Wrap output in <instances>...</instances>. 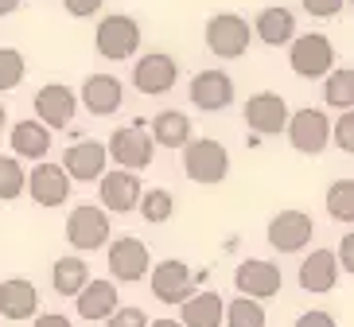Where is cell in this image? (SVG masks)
I'll return each instance as SVG.
<instances>
[{
    "instance_id": "36",
    "label": "cell",
    "mask_w": 354,
    "mask_h": 327,
    "mask_svg": "<svg viewBox=\"0 0 354 327\" xmlns=\"http://www.w3.org/2000/svg\"><path fill=\"white\" fill-rule=\"evenodd\" d=\"M300 4H304V12H308V16H315V20H331V16H339V12H343L346 0H300Z\"/></svg>"
},
{
    "instance_id": "25",
    "label": "cell",
    "mask_w": 354,
    "mask_h": 327,
    "mask_svg": "<svg viewBox=\"0 0 354 327\" xmlns=\"http://www.w3.org/2000/svg\"><path fill=\"white\" fill-rule=\"evenodd\" d=\"M222 319H226V300L218 292H195L179 304L183 327H222Z\"/></svg>"
},
{
    "instance_id": "1",
    "label": "cell",
    "mask_w": 354,
    "mask_h": 327,
    "mask_svg": "<svg viewBox=\"0 0 354 327\" xmlns=\"http://www.w3.org/2000/svg\"><path fill=\"white\" fill-rule=\"evenodd\" d=\"M179 152H183L179 164H183V171H187V180L203 183V187H214V183H222L230 176V152H226V144H218V140L195 137V140H187V144L179 148Z\"/></svg>"
},
{
    "instance_id": "18",
    "label": "cell",
    "mask_w": 354,
    "mask_h": 327,
    "mask_svg": "<svg viewBox=\"0 0 354 327\" xmlns=\"http://www.w3.org/2000/svg\"><path fill=\"white\" fill-rule=\"evenodd\" d=\"M63 171L71 183H97L109 171V152L102 140H78L63 152Z\"/></svg>"
},
{
    "instance_id": "33",
    "label": "cell",
    "mask_w": 354,
    "mask_h": 327,
    "mask_svg": "<svg viewBox=\"0 0 354 327\" xmlns=\"http://www.w3.org/2000/svg\"><path fill=\"white\" fill-rule=\"evenodd\" d=\"M24 74H28L24 55L16 51V47H0V94L16 90V86L24 82Z\"/></svg>"
},
{
    "instance_id": "35",
    "label": "cell",
    "mask_w": 354,
    "mask_h": 327,
    "mask_svg": "<svg viewBox=\"0 0 354 327\" xmlns=\"http://www.w3.org/2000/svg\"><path fill=\"white\" fill-rule=\"evenodd\" d=\"M152 319H148V312L145 308H136V304H129V308H117L113 316L105 319V327H148Z\"/></svg>"
},
{
    "instance_id": "31",
    "label": "cell",
    "mask_w": 354,
    "mask_h": 327,
    "mask_svg": "<svg viewBox=\"0 0 354 327\" xmlns=\"http://www.w3.org/2000/svg\"><path fill=\"white\" fill-rule=\"evenodd\" d=\"M323 207H327V214L335 222H354V180H335L327 187Z\"/></svg>"
},
{
    "instance_id": "19",
    "label": "cell",
    "mask_w": 354,
    "mask_h": 327,
    "mask_svg": "<svg viewBox=\"0 0 354 327\" xmlns=\"http://www.w3.org/2000/svg\"><path fill=\"white\" fill-rule=\"evenodd\" d=\"M78 102L86 106L90 117H113L121 109V102H125V86H121L117 74H86Z\"/></svg>"
},
{
    "instance_id": "6",
    "label": "cell",
    "mask_w": 354,
    "mask_h": 327,
    "mask_svg": "<svg viewBox=\"0 0 354 327\" xmlns=\"http://www.w3.org/2000/svg\"><path fill=\"white\" fill-rule=\"evenodd\" d=\"M140 24L133 20V16H125V12H113V16H105L102 24H97L94 32V47L102 59H109V63H125V59H133L136 51H140Z\"/></svg>"
},
{
    "instance_id": "7",
    "label": "cell",
    "mask_w": 354,
    "mask_h": 327,
    "mask_svg": "<svg viewBox=\"0 0 354 327\" xmlns=\"http://www.w3.org/2000/svg\"><path fill=\"white\" fill-rule=\"evenodd\" d=\"M288 66L300 78H327L335 71V47L323 32H304L288 43Z\"/></svg>"
},
{
    "instance_id": "13",
    "label": "cell",
    "mask_w": 354,
    "mask_h": 327,
    "mask_svg": "<svg viewBox=\"0 0 354 327\" xmlns=\"http://www.w3.org/2000/svg\"><path fill=\"white\" fill-rule=\"evenodd\" d=\"M97 195H102V211L105 214H129L136 211V203L145 195V183L136 171H125V168H113L105 171L97 180Z\"/></svg>"
},
{
    "instance_id": "17",
    "label": "cell",
    "mask_w": 354,
    "mask_h": 327,
    "mask_svg": "<svg viewBox=\"0 0 354 327\" xmlns=\"http://www.w3.org/2000/svg\"><path fill=\"white\" fill-rule=\"evenodd\" d=\"M74 113H78V94L66 82H47L35 94V121L47 129H71Z\"/></svg>"
},
{
    "instance_id": "38",
    "label": "cell",
    "mask_w": 354,
    "mask_h": 327,
    "mask_svg": "<svg viewBox=\"0 0 354 327\" xmlns=\"http://www.w3.org/2000/svg\"><path fill=\"white\" fill-rule=\"evenodd\" d=\"M335 257H339V269L354 277V230L343 234V242L335 245Z\"/></svg>"
},
{
    "instance_id": "3",
    "label": "cell",
    "mask_w": 354,
    "mask_h": 327,
    "mask_svg": "<svg viewBox=\"0 0 354 327\" xmlns=\"http://www.w3.org/2000/svg\"><path fill=\"white\" fill-rule=\"evenodd\" d=\"M203 39H207V51L214 59H241L253 43V28L238 12H214L203 28Z\"/></svg>"
},
{
    "instance_id": "30",
    "label": "cell",
    "mask_w": 354,
    "mask_h": 327,
    "mask_svg": "<svg viewBox=\"0 0 354 327\" xmlns=\"http://www.w3.org/2000/svg\"><path fill=\"white\" fill-rule=\"evenodd\" d=\"M24 187H28V168H24V160L0 156V203L20 199Z\"/></svg>"
},
{
    "instance_id": "40",
    "label": "cell",
    "mask_w": 354,
    "mask_h": 327,
    "mask_svg": "<svg viewBox=\"0 0 354 327\" xmlns=\"http://www.w3.org/2000/svg\"><path fill=\"white\" fill-rule=\"evenodd\" d=\"M32 327H74V324L63 316V312H43V316H35Z\"/></svg>"
},
{
    "instance_id": "5",
    "label": "cell",
    "mask_w": 354,
    "mask_h": 327,
    "mask_svg": "<svg viewBox=\"0 0 354 327\" xmlns=\"http://www.w3.org/2000/svg\"><path fill=\"white\" fill-rule=\"evenodd\" d=\"M105 265H109L113 285H136L152 269V254H148V245L140 238L121 234V238H109V245H105Z\"/></svg>"
},
{
    "instance_id": "9",
    "label": "cell",
    "mask_w": 354,
    "mask_h": 327,
    "mask_svg": "<svg viewBox=\"0 0 354 327\" xmlns=\"http://www.w3.org/2000/svg\"><path fill=\"white\" fill-rule=\"evenodd\" d=\"M265 238H269V245L277 254H300V250L312 245L315 222L304 211H277L269 218V226H265Z\"/></svg>"
},
{
    "instance_id": "37",
    "label": "cell",
    "mask_w": 354,
    "mask_h": 327,
    "mask_svg": "<svg viewBox=\"0 0 354 327\" xmlns=\"http://www.w3.org/2000/svg\"><path fill=\"white\" fill-rule=\"evenodd\" d=\"M292 327H339V324H335L331 312H323V308H312V312H300Z\"/></svg>"
},
{
    "instance_id": "16",
    "label": "cell",
    "mask_w": 354,
    "mask_h": 327,
    "mask_svg": "<svg viewBox=\"0 0 354 327\" xmlns=\"http://www.w3.org/2000/svg\"><path fill=\"white\" fill-rule=\"evenodd\" d=\"M191 94V106L203 109V113H218V109L234 106V78L218 66H210V71H198L187 86Z\"/></svg>"
},
{
    "instance_id": "27",
    "label": "cell",
    "mask_w": 354,
    "mask_h": 327,
    "mask_svg": "<svg viewBox=\"0 0 354 327\" xmlns=\"http://www.w3.org/2000/svg\"><path fill=\"white\" fill-rule=\"evenodd\" d=\"M86 285H90V265H86V257L66 254V257H59V261L51 265V288L59 296H71L74 300Z\"/></svg>"
},
{
    "instance_id": "32",
    "label": "cell",
    "mask_w": 354,
    "mask_h": 327,
    "mask_svg": "<svg viewBox=\"0 0 354 327\" xmlns=\"http://www.w3.org/2000/svg\"><path fill=\"white\" fill-rule=\"evenodd\" d=\"M222 327H265V308H261V300H250V296L230 300Z\"/></svg>"
},
{
    "instance_id": "23",
    "label": "cell",
    "mask_w": 354,
    "mask_h": 327,
    "mask_svg": "<svg viewBox=\"0 0 354 327\" xmlns=\"http://www.w3.org/2000/svg\"><path fill=\"white\" fill-rule=\"evenodd\" d=\"M8 144H12V156L16 160H35V164H39V160L51 152V129L32 121V117H24V121L12 125Z\"/></svg>"
},
{
    "instance_id": "28",
    "label": "cell",
    "mask_w": 354,
    "mask_h": 327,
    "mask_svg": "<svg viewBox=\"0 0 354 327\" xmlns=\"http://www.w3.org/2000/svg\"><path fill=\"white\" fill-rule=\"evenodd\" d=\"M323 102L339 113L354 109V66H335L327 78H323Z\"/></svg>"
},
{
    "instance_id": "26",
    "label": "cell",
    "mask_w": 354,
    "mask_h": 327,
    "mask_svg": "<svg viewBox=\"0 0 354 327\" xmlns=\"http://www.w3.org/2000/svg\"><path fill=\"white\" fill-rule=\"evenodd\" d=\"M191 117L187 113H179V109H164V113H156L152 121H148V137H152V144L160 148H183L191 137Z\"/></svg>"
},
{
    "instance_id": "4",
    "label": "cell",
    "mask_w": 354,
    "mask_h": 327,
    "mask_svg": "<svg viewBox=\"0 0 354 327\" xmlns=\"http://www.w3.org/2000/svg\"><path fill=\"white\" fill-rule=\"evenodd\" d=\"M109 238H113V218H109L102 207L78 203L71 211V218H66V242H71V250L94 254V250H105V245H109Z\"/></svg>"
},
{
    "instance_id": "12",
    "label": "cell",
    "mask_w": 354,
    "mask_h": 327,
    "mask_svg": "<svg viewBox=\"0 0 354 327\" xmlns=\"http://www.w3.org/2000/svg\"><path fill=\"white\" fill-rule=\"evenodd\" d=\"M71 176L63 171V164H51V160H39L32 171H28V187H24V195H32L35 207H63L66 199H71Z\"/></svg>"
},
{
    "instance_id": "22",
    "label": "cell",
    "mask_w": 354,
    "mask_h": 327,
    "mask_svg": "<svg viewBox=\"0 0 354 327\" xmlns=\"http://www.w3.org/2000/svg\"><path fill=\"white\" fill-rule=\"evenodd\" d=\"M39 312V288L24 277H8L0 281V316L20 324V319H32Z\"/></svg>"
},
{
    "instance_id": "21",
    "label": "cell",
    "mask_w": 354,
    "mask_h": 327,
    "mask_svg": "<svg viewBox=\"0 0 354 327\" xmlns=\"http://www.w3.org/2000/svg\"><path fill=\"white\" fill-rule=\"evenodd\" d=\"M296 281H300L304 292H331L335 285H339V257H335V250H312V254L300 261V273H296Z\"/></svg>"
},
{
    "instance_id": "11",
    "label": "cell",
    "mask_w": 354,
    "mask_h": 327,
    "mask_svg": "<svg viewBox=\"0 0 354 327\" xmlns=\"http://www.w3.org/2000/svg\"><path fill=\"white\" fill-rule=\"evenodd\" d=\"M176 82H179V63L167 51H148L133 63V86L148 97L171 94Z\"/></svg>"
},
{
    "instance_id": "20",
    "label": "cell",
    "mask_w": 354,
    "mask_h": 327,
    "mask_svg": "<svg viewBox=\"0 0 354 327\" xmlns=\"http://www.w3.org/2000/svg\"><path fill=\"white\" fill-rule=\"evenodd\" d=\"M117 308H121V292H117L113 281H97V277H90V285L74 296V312H78L82 319H90V324H97V319L105 324Z\"/></svg>"
},
{
    "instance_id": "14",
    "label": "cell",
    "mask_w": 354,
    "mask_h": 327,
    "mask_svg": "<svg viewBox=\"0 0 354 327\" xmlns=\"http://www.w3.org/2000/svg\"><path fill=\"white\" fill-rule=\"evenodd\" d=\"M241 117H245V125H250L253 133H261V137H281L284 129H288L292 113H288V102H284L281 94L261 90V94H253L250 102H245Z\"/></svg>"
},
{
    "instance_id": "34",
    "label": "cell",
    "mask_w": 354,
    "mask_h": 327,
    "mask_svg": "<svg viewBox=\"0 0 354 327\" xmlns=\"http://www.w3.org/2000/svg\"><path fill=\"white\" fill-rule=\"evenodd\" d=\"M331 144L346 156H354V109L339 113V121H331Z\"/></svg>"
},
{
    "instance_id": "39",
    "label": "cell",
    "mask_w": 354,
    "mask_h": 327,
    "mask_svg": "<svg viewBox=\"0 0 354 327\" xmlns=\"http://www.w3.org/2000/svg\"><path fill=\"white\" fill-rule=\"evenodd\" d=\"M105 0H63V8L71 12L74 20H86V16H94V12H102Z\"/></svg>"
},
{
    "instance_id": "43",
    "label": "cell",
    "mask_w": 354,
    "mask_h": 327,
    "mask_svg": "<svg viewBox=\"0 0 354 327\" xmlns=\"http://www.w3.org/2000/svg\"><path fill=\"white\" fill-rule=\"evenodd\" d=\"M8 125V106H4V102H0V129Z\"/></svg>"
},
{
    "instance_id": "10",
    "label": "cell",
    "mask_w": 354,
    "mask_h": 327,
    "mask_svg": "<svg viewBox=\"0 0 354 327\" xmlns=\"http://www.w3.org/2000/svg\"><path fill=\"white\" fill-rule=\"evenodd\" d=\"M288 144L296 148V152H304V156H319L323 148L331 144V117L323 113V109H296V113L288 117Z\"/></svg>"
},
{
    "instance_id": "2",
    "label": "cell",
    "mask_w": 354,
    "mask_h": 327,
    "mask_svg": "<svg viewBox=\"0 0 354 327\" xmlns=\"http://www.w3.org/2000/svg\"><path fill=\"white\" fill-rule=\"evenodd\" d=\"M105 152H109V164L125 171H145L152 160H156V144L148 137V121H133V125H117L113 137L105 140Z\"/></svg>"
},
{
    "instance_id": "41",
    "label": "cell",
    "mask_w": 354,
    "mask_h": 327,
    "mask_svg": "<svg viewBox=\"0 0 354 327\" xmlns=\"http://www.w3.org/2000/svg\"><path fill=\"white\" fill-rule=\"evenodd\" d=\"M24 0H0V16H12V12H20Z\"/></svg>"
},
{
    "instance_id": "42",
    "label": "cell",
    "mask_w": 354,
    "mask_h": 327,
    "mask_svg": "<svg viewBox=\"0 0 354 327\" xmlns=\"http://www.w3.org/2000/svg\"><path fill=\"white\" fill-rule=\"evenodd\" d=\"M148 327H183V324H179V319H152Z\"/></svg>"
},
{
    "instance_id": "24",
    "label": "cell",
    "mask_w": 354,
    "mask_h": 327,
    "mask_svg": "<svg viewBox=\"0 0 354 327\" xmlns=\"http://www.w3.org/2000/svg\"><path fill=\"white\" fill-rule=\"evenodd\" d=\"M253 35L265 47H288L296 39V16H292V8H281V4L261 8L257 20H253Z\"/></svg>"
},
{
    "instance_id": "29",
    "label": "cell",
    "mask_w": 354,
    "mask_h": 327,
    "mask_svg": "<svg viewBox=\"0 0 354 327\" xmlns=\"http://www.w3.org/2000/svg\"><path fill=\"white\" fill-rule=\"evenodd\" d=\"M136 211H140L145 222L164 226V222H171V214H176V195H171L167 187H145V195H140V203H136Z\"/></svg>"
},
{
    "instance_id": "8",
    "label": "cell",
    "mask_w": 354,
    "mask_h": 327,
    "mask_svg": "<svg viewBox=\"0 0 354 327\" xmlns=\"http://www.w3.org/2000/svg\"><path fill=\"white\" fill-rule=\"evenodd\" d=\"M195 273H191L187 265L179 261V257H167V261H156L148 269V288L156 296L160 304H171L179 308L187 296H195Z\"/></svg>"
},
{
    "instance_id": "44",
    "label": "cell",
    "mask_w": 354,
    "mask_h": 327,
    "mask_svg": "<svg viewBox=\"0 0 354 327\" xmlns=\"http://www.w3.org/2000/svg\"><path fill=\"white\" fill-rule=\"evenodd\" d=\"M346 4H351V8H354V0H346Z\"/></svg>"
},
{
    "instance_id": "15",
    "label": "cell",
    "mask_w": 354,
    "mask_h": 327,
    "mask_svg": "<svg viewBox=\"0 0 354 327\" xmlns=\"http://www.w3.org/2000/svg\"><path fill=\"white\" fill-rule=\"evenodd\" d=\"M234 285H238V296H250V300H272V296H281V285L284 277L281 269L265 257H250V261H241L234 269Z\"/></svg>"
}]
</instances>
